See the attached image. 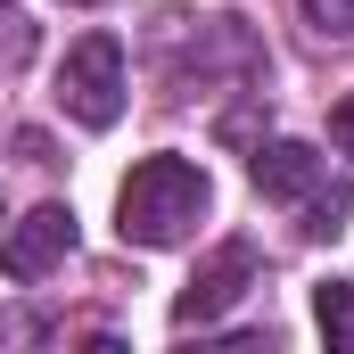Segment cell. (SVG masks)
Here are the masks:
<instances>
[{"label": "cell", "mask_w": 354, "mask_h": 354, "mask_svg": "<svg viewBox=\"0 0 354 354\" xmlns=\"http://www.w3.org/2000/svg\"><path fill=\"white\" fill-rule=\"evenodd\" d=\"M305 17H313L322 33H338V41L354 33V0H305Z\"/></svg>", "instance_id": "cell-8"}, {"label": "cell", "mask_w": 354, "mask_h": 354, "mask_svg": "<svg viewBox=\"0 0 354 354\" xmlns=\"http://www.w3.org/2000/svg\"><path fill=\"white\" fill-rule=\"evenodd\" d=\"M0 8H8V0H0Z\"/></svg>", "instance_id": "cell-11"}, {"label": "cell", "mask_w": 354, "mask_h": 354, "mask_svg": "<svg viewBox=\"0 0 354 354\" xmlns=\"http://www.w3.org/2000/svg\"><path fill=\"white\" fill-rule=\"evenodd\" d=\"M248 288H256V248H248V239H223V248L198 264V280L174 297V330H206V322H223Z\"/></svg>", "instance_id": "cell-3"}, {"label": "cell", "mask_w": 354, "mask_h": 354, "mask_svg": "<svg viewBox=\"0 0 354 354\" xmlns=\"http://www.w3.org/2000/svg\"><path fill=\"white\" fill-rule=\"evenodd\" d=\"M256 189L280 198V206H305V198L322 189V149H305V140H264V149H256Z\"/></svg>", "instance_id": "cell-5"}, {"label": "cell", "mask_w": 354, "mask_h": 354, "mask_svg": "<svg viewBox=\"0 0 354 354\" xmlns=\"http://www.w3.org/2000/svg\"><path fill=\"white\" fill-rule=\"evenodd\" d=\"M346 231V189H313L305 198V239H338Z\"/></svg>", "instance_id": "cell-7"}, {"label": "cell", "mask_w": 354, "mask_h": 354, "mask_svg": "<svg viewBox=\"0 0 354 354\" xmlns=\"http://www.w3.org/2000/svg\"><path fill=\"white\" fill-rule=\"evenodd\" d=\"M206 206H214L206 165H189V157H140L124 174V189H115V231L132 248H174V239H189L206 223Z\"/></svg>", "instance_id": "cell-1"}, {"label": "cell", "mask_w": 354, "mask_h": 354, "mask_svg": "<svg viewBox=\"0 0 354 354\" xmlns=\"http://www.w3.org/2000/svg\"><path fill=\"white\" fill-rule=\"evenodd\" d=\"M66 8H91V0H66Z\"/></svg>", "instance_id": "cell-10"}, {"label": "cell", "mask_w": 354, "mask_h": 354, "mask_svg": "<svg viewBox=\"0 0 354 354\" xmlns=\"http://www.w3.org/2000/svg\"><path fill=\"white\" fill-rule=\"evenodd\" d=\"M330 140H338V157H354V91L330 107Z\"/></svg>", "instance_id": "cell-9"}, {"label": "cell", "mask_w": 354, "mask_h": 354, "mask_svg": "<svg viewBox=\"0 0 354 354\" xmlns=\"http://www.w3.org/2000/svg\"><path fill=\"white\" fill-rule=\"evenodd\" d=\"M66 256H75V206H58V198L33 206L25 223H8V239H0V272L17 288H33L41 272H58Z\"/></svg>", "instance_id": "cell-4"}, {"label": "cell", "mask_w": 354, "mask_h": 354, "mask_svg": "<svg viewBox=\"0 0 354 354\" xmlns=\"http://www.w3.org/2000/svg\"><path fill=\"white\" fill-rule=\"evenodd\" d=\"M58 99H66L75 124L107 132V124L124 115V41H115V33H83V41L66 50V66H58Z\"/></svg>", "instance_id": "cell-2"}, {"label": "cell", "mask_w": 354, "mask_h": 354, "mask_svg": "<svg viewBox=\"0 0 354 354\" xmlns=\"http://www.w3.org/2000/svg\"><path fill=\"white\" fill-rule=\"evenodd\" d=\"M313 322H322L330 346L354 354V280H322V288H313Z\"/></svg>", "instance_id": "cell-6"}]
</instances>
